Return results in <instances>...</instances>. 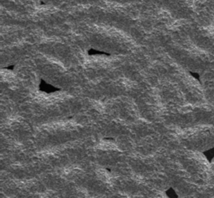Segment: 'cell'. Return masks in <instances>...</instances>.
<instances>
[{
  "instance_id": "1",
  "label": "cell",
  "mask_w": 214,
  "mask_h": 198,
  "mask_svg": "<svg viewBox=\"0 0 214 198\" xmlns=\"http://www.w3.org/2000/svg\"><path fill=\"white\" fill-rule=\"evenodd\" d=\"M100 178L104 181H108L111 178V175L105 171H101L100 172Z\"/></svg>"
}]
</instances>
